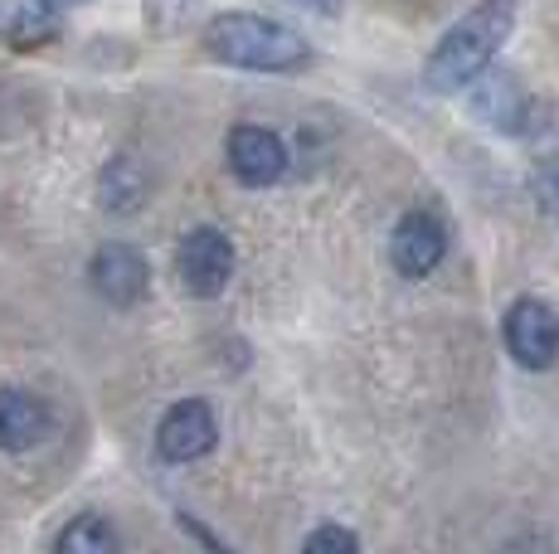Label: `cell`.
<instances>
[{
	"instance_id": "6da1fadb",
	"label": "cell",
	"mask_w": 559,
	"mask_h": 554,
	"mask_svg": "<svg viewBox=\"0 0 559 554\" xmlns=\"http://www.w3.org/2000/svg\"><path fill=\"white\" fill-rule=\"evenodd\" d=\"M204 55L249 73H293L311 63V45L293 25L249 15V10H229V15H214L204 25Z\"/></svg>"
},
{
	"instance_id": "7a4b0ae2",
	"label": "cell",
	"mask_w": 559,
	"mask_h": 554,
	"mask_svg": "<svg viewBox=\"0 0 559 554\" xmlns=\"http://www.w3.org/2000/svg\"><path fill=\"white\" fill-rule=\"evenodd\" d=\"M515 25V0H481L472 15H462L443 35V45L428 59V88L433 93H462L477 83V73L491 69V55L507 45Z\"/></svg>"
},
{
	"instance_id": "3957f363",
	"label": "cell",
	"mask_w": 559,
	"mask_h": 554,
	"mask_svg": "<svg viewBox=\"0 0 559 554\" xmlns=\"http://www.w3.org/2000/svg\"><path fill=\"white\" fill-rule=\"evenodd\" d=\"M507 350L525 370H550L559 360V316L540 297H521L507 312Z\"/></svg>"
},
{
	"instance_id": "277c9868",
	"label": "cell",
	"mask_w": 559,
	"mask_h": 554,
	"mask_svg": "<svg viewBox=\"0 0 559 554\" xmlns=\"http://www.w3.org/2000/svg\"><path fill=\"white\" fill-rule=\"evenodd\" d=\"M176 273L195 297H219L234 277V243L219 229H190L176 249Z\"/></svg>"
},
{
	"instance_id": "5b68a950",
	"label": "cell",
	"mask_w": 559,
	"mask_h": 554,
	"mask_svg": "<svg viewBox=\"0 0 559 554\" xmlns=\"http://www.w3.org/2000/svg\"><path fill=\"white\" fill-rule=\"evenodd\" d=\"M214 443H219V423H214V409L204 399L170 404L156 429V453L166 457V462H195Z\"/></svg>"
},
{
	"instance_id": "8992f818",
	"label": "cell",
	"mask_w": 559,
	"mask_h": 554,
	"mask_svg": "<svg viewBox=\"0 0 559 554\" xmlns=\"http://www.w3.org/2000/svg\"><path fill=\"white\" fill-rule=\"evenodd\" d=\"M229 170L243 180V185L263 190V185H277V180L287 176V146L277 132H267V127H234L229 132Z\"/></svg>"
},
{
	"instance_id": "52a82bcc",
	"label": "cell",
	"mask_w": 559,
	"mask_h": 554,
	"mask_svg": "<svg viewBox=\"0 0 559 554\" xmlns=\"http://www.w3.org/2000/svg\"><path fill=\"white\" fill-rule=\"evenodd\" d=\"M93 287H98L103 302L112 306H132L146 297V282H152V268H146V258L132 249V243H103L98 253H93Z\"/></svg>"
},
{
	"instance_id": "ba28073f",
	"label": "cell",
	"mask_w": 559,
	"mask_h": 554,
	"mask_svg": "<svg viewBox=\"0 0 559 554\" xmlns=\"http://www.w3.org/2000/svg\"><path fill=\"white\" fill-rule=\"evenodd\" d=\"M448 253V229L433 215H404L390 233V258L404 277H428Z\"/></svg>"
},
{
	"instance_id": "9c48e42d",
	"label": "cell",
	"mask_w": 559,
	"mask_h": 554,
	"mask_svg": "<svg viewBox=\"0 0 559 554\" xmlns=\"http://www.w3.org/2000/svg\"><path fill=\"white\" fill-rule=\"evenodd\" d=\"M477 93H472V112L481 117V122L501 127V132L521 136L525 132V117H531V98L521 93V83L511 79V73L491 69V73H477Z\"/></svg>"
},
{
	"instance_id": "30bf717a",
	"label": "cell",
	"mask_w": 559,
	"mask_h": 554,
	"mask_svg": "<svg viewBox=\"0 0 559 554\" xmlns=\"http://www.w3.org/2000/svg\"><path fill=\"white\" fill-rule=\"evenodd\" d=\"M49 438V409L29 389H0V447L29 453Z\"/></svg>"
},
{
	"instance_id": "8fae6325",
	"label": "cell",
	"mask_w": 559,
	"mask_h": 554,
	"mask_svg": "<svg viewBox=\"0 0 559 554\" xmlns=\"http://www.w3.org/2000/svg\"><path fill=\"white\" fill-rule=\"evenodd\" d=\"M59 35L53 5L45 0H0V45L10 49H39Z\"/></svg>"
},
{
	"instance_id": "7c38bea8",
	"label": "cell",
	"mask_w": 559,
	"mask_h": 554,
	"mask_svg": "<svg viewBox=\"0 0 559 554\" xmlns=\"http://www.w3.org/2000/svg\"><path fill=\"white\" fill-rule=\"evenodd\" d=\"M53 554H122V545H117V530L103 516H79L63 526Z\"/></svg>"
},
{
	"instance_id": "4fadbf2b",
	"label": "cell",
	"mask_w": 559,
	"mask_h": 554,
	"mask_svg": "<svg viewBox=\"0 0 559 554\" xmlns=\"http://www.w3.org/2000/svg\"><path fill=\"white\" fill-rule=\"evenodd\" d=\"M302 554H360V540L350 535L346 526H317L307 535Z\"/></svg>"
},
{
	"instance_id": "5bb4252c",
	"label": "cell",
	"mask_w": 559,
	"mask_h": 554,
	"mask_svg": "<svg viewBox=\"0 0 559 554\" xmlns=\"http://www.w3.org/2000/svg\"><path fill=\"white\" fill-rule=\"evenodd\" d=\"M297 5H307V10H321V15H326V10H336V0H297Z\"/></svg>"
},
{
	"instance_id": "9a60e30c",
	"label": "cell",
	"mask_w": 559,
	"mask_h": 554,
	"mask_svg": "<svg viewBox=\"0 0 559 554\" xmlns=\"http://www.w3.org/2000/svg\"><path fill=\"white\" fill-rule=\"evenodd\" d=\"M45 5H53V10H59V5H83V0H45Z\"/></svg>"
}]
</instances>
